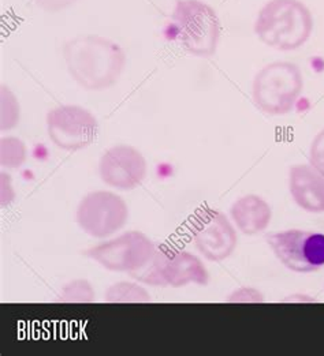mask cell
Listing matches in <instances>:
<instances>
[{
	"label": "cell",
	"mask_w": 324,
	"mask_h": 356,
	"mask_svg": "<svg viewBox=\"0 0 324 356\" xmlns=\"http://www.w3.org/2000/svg\"><path fill=\"white\" fill-rule=\"evenodd\" d=\"M63 60L72 81L88 92L112 88L125 72L128 58L114 40L99 35H79L63 44Z\"/></svg>",
	"instance_id": "cell-1"
},
{
	"label": "cell",
	"mask_w": 324,
	"mask_h": 356,
	"mask_svg": "<svg viewBox=\"0 0 324 356\" xmlns=\"http://www.w3.org/2000/svg\"><path fill=\"white\" fill-rule=\"evenodd\" d=\"M259 40L277 51H295L312 36L314 15L301 0H270L254 21Z\"/></svg>",
	"instance_id": "cell-2"
},
{
	"label": "cell",
	"mask_w": 324,
	"mask_h": 356,
	"mask_svg": "<svg viewBox=\"0 0 324 356\" xmlns=\"http://www.w3.org/2000/svg\"><path fill=\"white\" fill-rule=\"evenodd\" d=\"M304 90L301 69L291 62L278 60L264 66L253 79L254 106L271 116L290 113Z\"/></svg>",
	"instance_id": "cell-3"
},
{
	"label": "cell",
	"mask_w": 324,
	"mask_h": 356,
	"mask_svg": "<svg viewBox=\"0 0 324 356\" xmlns=\"http://www.w3.org/2000/svg\"><path fill=\"white\" fill-rule=\"evenodd\" d=\"M130 276L139 283L160 288L207 285L210 275L199 257L183 250L156 246L151 259Z\"/></svg>",
	"instance_id": "cell-4"
},
{
	"label": "cell",
	"mask_w": 324,
	"mask_h": 356,
	"mask_svg": "<svg viewBox=\"0 0 324 356\" xmlns=\"http://www.w3.org/2000/svg\"><path fill=\"white\" fill-rule=\"evenodd\" d=\"M183 49L196 58H211L220 40V19L203 0H177L171 15Z\"/></svg>",
	"instance_id": "cell-5"
},
{
	"label": "cell",
	"mask_w": 324,
	"mask_h": 356,
	"mask_svg": "<svg viewBox=\"0 0 324 356\" xmlns=\"http://www.w3.org/2000/svg\"><path fill=\"white\" fill-rule=\"evenodd\" d=\"M75 220L78 227L89 236L106 239L128 224L129 207L121 195L98 190L86 194L79 201Z\"/></svg>",
	"instance_id": "cell-6"
},
{
	"label": "cell",
	"mask_w": 324,
	"mask_h": 356,
	"mask_svg": "<svg viewBox=\"0 0 324 356\" xmlns=\"http://www.w3.org/2000/svg\"><path fill=\"white\" fill-rule=\"evenodd\" d=\"M51 143L66 152H78L95 143L99 134V122L86 108L63 104L52 108L45 118Z\"/></svg>",
	"instance_id": "cell-7"
},
{
	"label": "cell",
	"mask_w": 324,
	"mask_h": 356,
	"mask_svg": "<svg viewBox=\"0 0 324 356\" xmlns=\"http://www.w3.org/2000/svg\"><path fill=\"white\" fill-rule=\"evenodd\" d=\"M268 246L291 272L311 273L324 266V235L302 229L268 234Z\"/></svg>",
	"instance_id": "cell-8"
},
{
	"label": "cell",
	"mask_w": 324,
	"mask_h": 356,
	"mask_svg": "<svg viewBox=\"0 0 324 356\" xmlns=\"http://www.w3.org/2000/svg\"><path fill=\"white\" fill-rule=\"evenodd\" d=\"M156 245L140 231H129L86 250L84 254L111 272L133 273L151 259Z\"/></svg>",
	"instance_id": "cell-9"
},
{
	"label": "cell",
	"mask_w": 324,
	"mask_h": 356,
	"mask_svg": "<svg viewBox=\"0 0 324 356\" xmlns=\"http://www.w3.org/2000/svg\"><path fill=\"white\" fill-rule=\"evenodd\" d=\"M190 231L196 249L211 262H222L236 251L238 241L236 228L217 209H199L193 216Z\"/></svg>",
	"instance_id": "cell-10"
},
{
	"label": "cell",
	"mask_w": 324,
	"mask_h": 356,
	"mask_svg": "<svg viewBox=\"0 0 324 356\" xmlns=\"http://www.w3.org/2000/svg\"><path fill=\"white\" fill-rule=\"evenodd\" d=\"M99 175L109 187L130 191L144 181L148 164L143 153L134 146L115 145L102 154Z\"/></svg>",
	"instance_id": "cell-11"
},
{
	"label": "cell",
	"mask_w": 324,
	"mask_h": 356,
	"mask_svg": "<svg viewBox=\"0 0 324 356\" xmlns=\"http://www.w3.org/2000/svg\"><path fill=\"white\" fill-rule=\"evenodd\" d=\"M288 190L302 211L324 213V177L315 167L308 164L290 167Z\"/></svg>",
	"instance_id": "cell-12"
},
{
	"label": "cell",
	"mask_w": 324,
	"mask_h": 356,
	"mask_svg": "<svg viewBox=\"0 0 324 356\" xmlns=\"http://www.w3.org/2000/svg\"><path fill=\"white\" fill-rule=\"evenodd\" d=\"M230 216L242 234L257 235L268 228L272 211L261 197L249 194L241 197L231 205Z\"/></svg>",
	"instance_id": "cell-13"
},
{
	"label": "cell",
	"mask_w": 324,
	"mask_h": 356,
	"mask_svg": "<svg viewBox=\"0 0 324 356\" xmlns=\"http://www.w3.org/2000/svg\"><path fill=\"white\" fill-rule=\"evenodd\" d=\"M105 300L107 303H148L151 296L144 286L137 283L121 282L108 286Z\"/></svg>",
	"instance_id": "cell-14"
},
{
	"label": "cell",
	"mask_w": 324,
	"mask_h": 356,
	"mask_svg": "<svg viewBox=\"0 0 324 356\" xmlns=\"http://www.w3.org/2000/svg\"><path fill=\"white\" fill-rule=\"evenodd\" d=\"M21 109L17 96L4 85L0 86V130L1 133L15 129L20 123Z\"/></svg>",
	"instance_id": "cell-15"
},
{
	"label": "cell",
	"mask_w": 324,
	"mask_h": 356,
	"mask_svg": "<svg viewBox=\"0 0 324 356\" xmlns=\"http://www.w3.org/2000/svg\"><path fill=\"white\" fill-rule=\"evenodd\" d=\"M28 156L26 145L17 137H1L0 164L3 168H20L25 164Z\"/></svg>",
	"instance_id": "cell-16"
},
{
	"label": "cell",
	"mask_w": 324,
	"mask_h": 356,
	"mask_svg": "<svg viewBox=\"0 0 324 356\" xmlns=\"http://www.w3.org/2000/svg\"><path fill=\"white\" fill-rule=\"evenodd\" d=\"M95 289L85 279H77L65 285L58 296L59 303H92Z\"/></svg>",
	"instance_id": "cell-17"
},
{
	"label": "cell",
	"mask_w": 324,
	"mask_h": 356,
	"mask_svg": "<svg viewBox=\"0 0 324 356\" xmlns=\"http://www.w3.org/2000/svg\"><path fill=\"white\" fill-rule=\"evenodd\" d=\"M309 163L324 177V129L316 134L311 143Z\"/></svg>",
	"instance_id": "cell-18"
},
{
	"label": "cell",
	"mask_w": 324,
	"mask_h": 356,
	"mask_svg": "<svg viewBox=\"0 0 324 356\" xmlns=\"http://www.w3.org/2000/svg\"><path fill=\"white\" fill-rule=\"evenodd\" d=\"M227 302H230V303H263L264 296L260 291H257L254 288L244 286V288L234 291L227 298Z\"/></svg>",
	"instance_id": "cell-19"
},
{
	"label": "cell",
	"mask_w": 324,
	"mask_h": 356,
	"mask_svg": "<svg viewBox=\"0 0 324 356\" xmlns=\"http://www.w3.org/2000/svg\"><path fill=\"white\" fill-rule=\"evenodd\" d=\"M32 1L43 11L55 14L72 7L78 0H32Z\"/></svg>",
	"instance_id": "cell-20"
}]
</instances>
